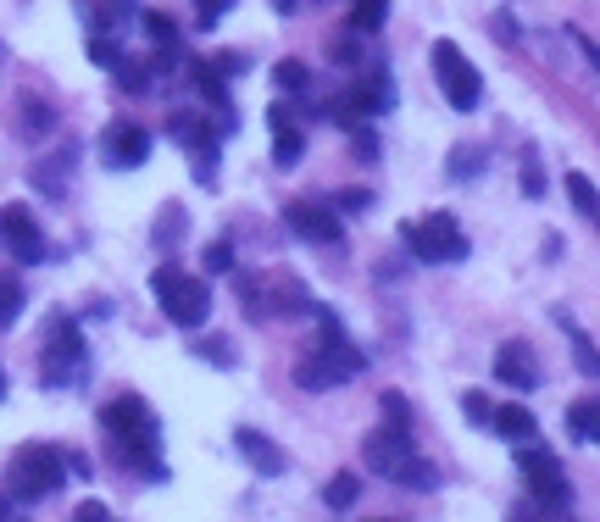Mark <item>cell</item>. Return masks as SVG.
Listing matches in <instances>:
<instances>
[{"instance_id":"6da1fadb","label":"cell","mask_w":600,"mask_h":522,"mask_svg":"<svg viewBox=\"0 0 600 522\" xmlns=\"http://www.w3.org/2000/svg\"><path fill=\"white\" fill-rule=\"evenodd\" d=\"M312 311L322 317V339H317V351H312V356L295 362V384H301L306 395H322V389H339V384L362 378V373H367V356L346 339V328H339V317H333L328 306L312 300Z\"/></svg>"},{"instance_id":"ab89813d","label":"cell","mask_w":600,"mask_h":522,"mask_svg":"<svg viewBox=\"0 0 600 522\" xmlns=\"http://www.w3.org/2000/svg\"><path fill=\"white\" fill-rule=\"evenodd\" d=\"M206 273H234V250H228L223 239L206 250Z\"/></svg>"},{"instance_id":"f546056e","label":"cell","mask_w":600,"mask_h":522,"mask_svg":"<svg viewBox=\"0 0 600 522\" xmlns=\"http://www.w3.org/2000/svg\"><path fill=\"white\" fill-rule=\"evenodd\" d=\"M378 406H384V428H406V433H411L417 411H411V400H406V395H395V389H389V395H384Z\"/></svg>"},{"instance_id":"9c48e42d","label":"cell","mask_w":600,"mask_h":522,"mask_svg":"<svg viewBox=\"0 0 600 522\" xmlns=\"http://www.w3.org/2000/svg\"><path fill=\"white\" fill-rule=\"evenodd\" d=\"M428 61H434V83H440V95H445L451 112H473L484 101V78H478V67L467 61V50L456 39H434Z\"/></svg>"},{"instance_id":"f6af8a7d","label":"cell","mask_w":600,"mask_h":522,"mask_svg":"<svg viewBox=\"0 0 600 522\" xmlns=\"http://www.w3.org/2000/svg\"><path fill=\"white\" fill-rule=\"evenodd\" d=\"M268 123H273V128H290V123H295V106H284V101H279V106L268 112Z\"/></svg>"},{"instance_id":"e0dca14e","label":"cell","mask_w":600,"mask_h":522,"mask_svg":"<svg viewBox=\"0 0 600 522\" xmlns=\"http://www.w3.org/2000/svg\"><path fill=\"white\" fill-rule=\"evenodd\" d=\"M234 451L262 473V478H284L290 473V456H284V445H273L262 428H234Z\"/></svg>"},{"instance_id":"7c38bea8","label":"cell","mask_w":600,"mask_h":522,"mask_svg":"<svg viewBox=\"0 0 600 522\" xmlns=\"http://www.w3.org/2000/svg\"><path fill=\"white\" fill-rule=\"evenodd\" d=\"M0 239H7L18 268H39V261L50 256V239L39 234V223H34V212L23 201H12L7 212H0Z\"/></svg>"},{"instance_id":"5bb4252c","label":"cell","mask_w":600,"mask_h":522,"mask_svg":"<svg viewBox=\"0 0 600 522\" xmlns=\"http://www.w3.org/2000/svg\"><path fill=\"white\" fill-rule=\"evenodd\" d=\"M167 134H173L190 156H201V184H212V161H217V145H223L217 123L206 112H173L167 117Z\"/></svg>"},{"instance_id":"277c9868","label":"cell","mask_w":600,"mask_h":522,"mask_svg":"<svg viewBox=\"0 0 600 522\" xmlns=\"http://www.w3.org/2000/svg\"><path fill=\"white\" fill-rule=\"evenodd\" d=\"M518 473L529 484V511H518V517H567L573 511V484H567L562 462L545 445L523 440L518 445Z\"/></svg>"},{"instance_id":"b9f144b4","label":"cell","mask_w":600,"mask_h":522,"mask_svg":"<svg viewBox=\"0 0 600 522\" xmlns=\"http://www.w3.org/2000/svg\"><path fill=\"white\" fill-rule=\"evenodd\" d=\"M351 134H356V139H351V145H356V161H373V156H378V139H373V134H367L362 123H356Z\"/></svg>"},{"instance_id":"7402d4cb","label":"cell","mask_w":600,"mask_h":522,"mask_svg":"<svg viewBox=\"0 0 600 522\" xmlns=\"http://www.w3.org/2000/svg\"><path fill=\"white\" fill-rule=\"evenodd\" d=\"M301 156H306V134L290 123V128H273V167H301Z\"/></svg>"},{"instance_id":"484cf974","label":"cell","mask_w":600,"mask_h":522,"mask_svg":"<svg viewBox=\"0 0 600 522\" xmlns=\"http://www.w3.org/2000/svg\"><path fill=\"white\" fill-rule=\"evenodd\" d=\"M389 18V0H351V29L356 34H378Z\"/></svg>"},{"instance_id":"bcb514c9","label":"cell","mask_w":600,"mask_h":522,"mask_svg":"<svg viewBox=\"0 0 600 522\" xmlns=\"http://www.w3.org/2000/svg\"><path fill=\"white\" fill-rule=\"evenodd\" d=\"M67 467H72V478H95V467H90V456H78V451L67 456Z\"/></svg>"},{"instance_id":"c3c4849f","label":"cell","mask_w":600,"mask_h":522,"mask_svg":"<svg viewBox=\"0 0 600 522\" xmlns=\"http://www.w3.org/2000/svg\"><path fill=\"white\" fill-rule=\"evenodd\" d=\"M295 7H301V0H273V12H284V18H290Z\"/></svg>"},{"instance_id":"52a82bcc","label":"cell","mask_w":600,"mask_h":522,"mask_svg":"<svg viewBox=\"0 0 600 522\" xmlns=\"http://www.w3.org/2000/svg\"><path fill=\"white\" fill-rule=\"evenodd\" d=\"M61 451L56 445H23L18 456H12V467H7V495L18 500V506H34V500H50L56 489H61Z\"/></svg>"},{"instance_id":"8d00e7d4","label":"cell","mask_w":600,"mask_h":522,"mask_svg":"<svg viewBox=\"0 0 600 522\" xmlns=\"http://www.w3.org/2000/svg\"><path fill=\"white\" fill-rule=\"evenodd\" d=\"M195 351L217 367H234V351H228V339H195Z\"/></svg>"},{"instance_id":"1f68e13d","label":"cell","mask_w":600,"mask_h":522,"mask_svg":"<svg viewBox=\"0 0 600 522\" xmlns=\"http://www.w3.org/2000/svg\"><path fill=\"white\" fill-rule=\"evenodd\" d=\"M179 228H184V212H179V206H167V212H161V223H156V234H150V245H161V250H173Z\"/></svg>"},{"instance_id":"ac0fdd59","label":"cell","mask_w":600,"mask_h":522,"mask_svg":"<svg viewBox=\"0 0 600 522\" xmlns=\"http://www.w3.org/2000/svg\"><path fill=\"white\" fill-rule=\"evenodd\" d=\"M489 428L500 433V440H511V445L540 440V417H534L529 406H495V411H489Z\"/></svg>"},{"instance_id":"4dcf8cb0","label":"cell","mask_w":600,"mask_h":522,"mask_svg":"<svg viewBox=\"0 0 600 522\" xmlns=\"http://www.w3.org/2000/svg\"><path fill=\"white\" fill-rule=\"evenodd\" d=\"M50 128H56V112H50L45 101H23V134L39 139V134H50Z\"/></svg>"},{"instance_id":"d590c367","label":"cell","mask_w":600,"mask_h":522,"mask_svg":"<svg viewBox=\"0 0 600 522\" xmlns=\"http://www.w3.org/2000/svg\"><path fill=\"white\" fill-rule=\"evenodd\" d=\"M228 7H234V0H195V18H201V23H195V29H217V23H223V12H228Z\"/></svg>"},{"instance_id":"7a4b0ae2","label":"cell","mask_w":600,"mask_h":522,"mask_svg":"<svg viewBox=\"0 0 600 522\" xmlns=\"http://www.w3.org/2000/svg\"><path fill=\"white\" fill-rule=\"evenodd\" d=\"M101 433L112 440V451L139 473V478H167V467H161V456H156V417H150V406L139 400V395H123V400H112L106 411H101Z\"/></svg>"},{"instance_id":"f35d334b","label":"cell","mask_w":600,"mask_h":522,"mask_svg":"<svg viewBox=\"0 0 600 522\" xmlns=\"http://www.w3.org/2000/svg\"><path fill=\"white\" fill-rule=\"evenodd\" d=\"M489 34H495L500 45H518V18H511V12H495V23H489Z\"/></svg>"},{"instance_id":"5b68a950","label":"cell","mask_w":600,"mask_h":522,"mask_svg":"<svg viewBox=\"0 0 600 522\" xmlns=\"http://www.w3.org/2000/svg\"><path fill=\"white\" fill-rule=\"evenodd\" d=\"M362 462L389 478V484H406V489H434V473H428V462L417 456L411 433L406 428H373L362 440Z\"/></svg>"},{"instance_id":"836d02e7","label":"cell","mask_w":600,"mask_h":522,"mask_svg":"<svg viewBox=\"0 0 600 522\" xmlns=\"http://www.w3.org/2000/svg\"><path fill=\"white\" fill-rule=\"evenodd\" d=\"M90 61H95L101 72H112V67L123 61V50H117V39H101V34H95V39H90Z\"/></svg>"},{"instance_id":"ee69618b","label":"cell","mask_w":600,"mask_h":522,"mask_svg":"<svg viewBox=\"0 0 600 522\" xmlns=\"http://www.w3.org/2000/svg\"><path fill=\"white\" fill-rule=\"evenodd\" d=\"M72 517H78V522H112V511H106L101 500H83V506H78Z\"/></svg>"},{"instance_id":"74e56055","label":"cell","mask_w":600,"mask_h":522,"mask_svg":"<svg viewBox=\"0 0 600 522\" xmlns=\"http://www.w3.org/2000/svg\"><path fill=\"white\" fill-rule=\"evenodd\" d=\"M462 406H467V417H473L478 428H489V411H495V406H489V395H484V389H467V395H462Z\"/></svg>"},{"instance_id":"cb8c5ba5","label":"cell","mask_w":600,"mask_h":522,"mask_svg":"<svg viewBox=\"0 0 600 522\" xmlns=\"http://www.w3.org/2000/svg\"><path fill=\"white\" fill-rule=\"evenodd\" d=\"M322 500H328V511H351V506L362 500V478H356V473H339V478H328Z\"/></svg>"},{"instance_id":"9a60e30c","label":"cell","mask_w":600,"mask_h":522,"mask_svg":"<svg viewBox=\"0 0 600 522\" xmlns=\"http://www.w3.org/2000/svg\"><path fill=\"white\" fill-rule=\"evenodd\" d=\"M495 378L506 384V389H540L545 384V373H540V356H534V344L529 339H506L500 351H495Z\"/></svg>"},{"instance_id":"ba28073f","label":"cell","mask_w":600,"mask_h":522,"mask_svg":"<svg viewBox=\"0 0 600 522\" xmlns=\"http://www.w3.org/2000/svg\"><path fill=\"white\" fill-rule=\"evenodd\" d=\"M239 300L256 322H268V317H301L312 311V290L301 279H262V273H239Z\"/></svg>"},{"instance_id":"3957f363","label":"cell","mask_w":600,"mask_h":522,"mask_svg":"<svg viewBox=\"0 0 600 522\" xmlns=\"http://www.w3.org/2000/svg\"><path fill=\"white\" fill-rule=\"evenodd\" d=\"M39 373H45V389H78L83 373H90V351H83V322H78L72 311H50Z\"/></svg>"},{"instance_id":"7dc6e473","label":"cell","mask_w":600,"mask_h":522,"mask_svg":"<svg viewBox=\"0 0 600 522\" xmlns=\"http://www.w3.org/2000/svg\"><path fill=\"white\" fill-rule=\"evenodd\" d=\"M7 517H18V500H12L7 489H0V522H7Z\"/></svg>"},{"instance_id":"4316f807","label":"cell","mask_w":600,"mask_h":522,"mask_svg":"<svg viewBox=\"0 0 600 522\" xmlns=\"http://www.w3.org/2000/svg\"><path fill=\"white\" fill-rule=\"evenodd\" d=\"M273 83H279V90H284V95H301V90H306V83H312V67H306L301 56H284V61L273 67Z\"/></svg>"},{"instance_id":"7bdbcfd3","label":"cell","mask_w":600,"mask_h":522,"mask_svg":"<svg viewBox=\"0 0 600 522\" xmlns=\"http://www.w3.org/2000/svg\"><path fill=\"white\" fill-rule=\"evenodd\" d=\"M333 56L346 61V67H362V45L356 39H333Z\"/></svg>"},{"instance_id":"83f0119b","label":"cell","mask_w":600,"mask_h":522,"mask_svg":"<svg viewBox=\"0 0 600 522\" xmlns=\"http://www.w3.org/2000/svg\"><path fill=\"white\" fill-rule=\"evenodd\" d=\"M23 306H29V290L18 279H0V328H12L23 317Z\"/></svg>"},{"instance_id":"f1b7e54d","label":"cell","mask_w":600,"mask_h":522,"mask_svg":"<svg viewBox=\"0 0 600 522\" xmlns=\"http://www.w3.org/2000/svg\"><path fill=\"white\" fill-rule=\"evenodd\" d=\"M112 72H117V83H123L128 95H145L150 83H156V78H150V61H128V56H123V61H117Z\"/></svg>"},{"instance_id":"60d3db41","label":"cell","mask_w":600,"mask_h":522,"mask_svg":"<svg viewBox=\"0 0 600 522\" xmlns=\"http://www.w3.org/2000/svg\"><path fill=\"white\" fill-rule=\"evenodd\" d=\"M478 167H484V161H478V150H456V156H451V179H473Z\"/></svg>"},{"instance_id":"44dd1931","label":"cell","mask_w":600,"mask_h":522,"mask_svg":"<svg viewBox=\"0 0 600 522\" xmlns=\"http://www.w3.org/2000/svg\"><path fill=\"white\" fill-rule=\"evenodd\" d=\"M556 322L567 328V339H573V362H578V373L584 378H600V356H595V344H589V333L567 317V311H556Z\"/></svg>"},{"instance_id":"8992f818","label":"cell","mask_w":600,"mask_h":522,"mask_svg":"<svg viewBox=\"0 0 600 522\" xmlns=\"http://www.w3.org/2000/svg\"><path fill=\"white\" fill-rule=\"evenodd\" d=\"M150 290H156V300H161V311H167L173 328H201L212 317V284L184 273V268H173V261L150 273Z\"/></svg>"},{"instance_id":"4fadbf2b","label":"cell","mask_w":600,"mask_h":522,"mask_svg":"<svg viewBox=\"0 0 600 522\" xmlns=\"http://www.w3.org/2000/svg\"><path fill=\"white\" fill-rule=\"evenodd\" d=\"M284 223H290L301 239H312V245H346V223H339V212H333L328 201H317V195L290 201V206H284Z\"/></svg>"},{"instance_id":"d6a6232c","label":"cell","mask_w":600,"mask_h":522,"mask_svg":"<svg viewBox=\"0 0 600 522\" xmlns=\"http://www.w3.org/2000/svg\"><path fill=\"white\" fill-rule=\"evenodd\" d=\"M523 195H529V201H540V195H545V167H540V156H534V150L523 156Z\"/></svg>"},{"instance_id":"e575fe53","label":"cell","mask_w":600,"mask_h":522,"mask_svg":"<svg viewBox=\"0 0 600 522\" xmlns=\"http://www.w3.org/2000/svg\"><path fill=\"white\" fill-rule=\"evenodd\" d=\"M367 206H373L367 190H339V195H333V212H346V217H356V212H367Z\"/></svg>"},{"instance_id":"2e32d148","label":"cell","mask_w":600,"mask_h":522,"mask_svg":"<svg viewBox=\"0 0 600 522\" xmlns=\"http://www.w3.org/2000/svg\"><path fill=\"white\" fill-rule=\"evenodd\" d=\"M101 156H106L112 167L134 172V167H145V156H150V134H145L139 123H112V128L101 134Z\"/></svg>"},{"instance_id":"681fc988","label":"cell","mask_w":600,"mask_h":522,"mask_svg":"<svg viewBox=\"0 0 600 522\" xmlns=\"http://www.w3.org/2000/svg\"><path fill=\"white\" fill-rule=\"evenodd\" d=\"M0 400H7V373H0Z\"/></svg>"},{"instance_id":"ffe728a7","label":"cell","mask_w":600,"mask_h":522,"mask_svg":"<svg viewBox=\"0 0 600 522\" xmlns=\"http://www.w3.org/2000/svg\"><path fill=\"white\" fill-rule=\"evenodd\" d=\"M567 433H573L578 445H589L595 433H600V400H595V395H584V400L567 406Z\"/></svg>"},{"instance_id":"d4e9b609","label":"cell","mask_w":600,"mask_h":522,"mask_svg":"<svg viewBox=\"0 0 600 522\" xmlns=\"http://www.w3.org/2000/svg\"><path fill=\"white\" fill-rule=\"evenodd\" d=\"M567 195H573V212L578 217H600V195H595V184H589V172H567Z\"/></svg>"},{"instance_id":"8fae6325","label":"cell","mask_w":600,"mask_h":522,"mask_svg":"<svg viewBox=\"0 0 600 522\" xmlns=\"http://www.w3.org/2000/svg\"><path fill=\"white\" fill-rule=\"evenodd\" d=\"M389 101H395V83H389L384 72H367V78L346 83L339 95H328L322 117H328V123H339V128H356L362 117H378V112H389Z\"/></svg>"},{"instance_id":"603a6c76","label":"cell","mask_w":600,"mask_h":522,"mask_svg":"<svg viewBox=\"0 0 600 522\" xmlns=\"http://www.w3.org/2000/svg\"><path fill=\"white\" fill-rule=\"evenodd\" d=\"M139 23H145V34H150L156 50H184V34H179V23L167 18V12H145Z\"/></svg>"},{"instance_id":"30bf717a","label":"cell","mask_w":600,"mask_h":522,"mask_svg":"<svg viewBox=\"0 0 600 522\" xmlns=\"http://www.w3.org/2000/svg\"><path fill=\"white\" fill-rule=\"evenodd\" d=\"M400 239L417 261H428V268H445V261H462L467 256V239L456 228L451 212H434V217H422V223H400Z\"/></svg>"},{"instance_id":"d6986e66","label":"cell","mask_w":600,"mask_h":522,"mask_svg":"<svg viewBox=\"0 0 600 522\" xmlns=\"http://www.w3.org/2000/svg\"><path fill=\"white\" fill-rule=\"evenodd\" d=\"M190 78H195V90L212 101V112H234V106H228V83H223L217 61H190Z\"/></svg>"}]
</instances>
